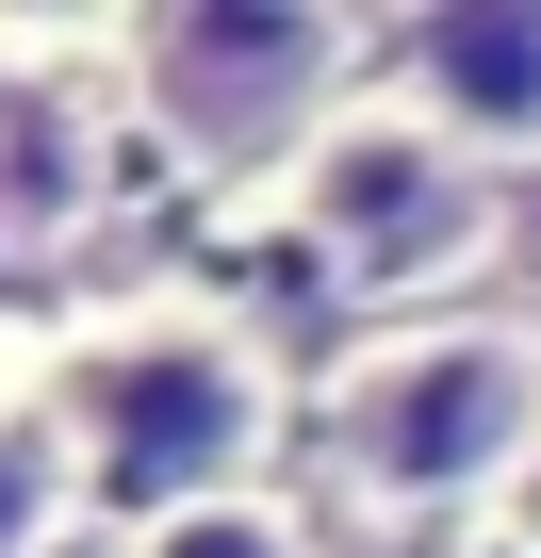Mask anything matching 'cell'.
<instances>
[{
    "label": "cell",
    "instance_id": "cell-1",
    "mask_svg": "<svg viewBox=\"0 0 541 558\" xmlns=\"http://www.w3.org/2000/svg\"><path fill=\"white\" fill-rule=\"evenodd\" d=\"M50 444H66L99 525H181L213 493H262V460H280V362L213 296H148V313L66 345Z\"/></svg>",
    "mask_w": 541,
    "mask_h": 558
},
{
    "label": "cell",
    "instance_id": "cell-2",
    "mask_svg": "<svg viewBox=\"0 0 541 558\" xmlns=\"http://www.w3.org/2000/svg\"><path fill=\"white\" fill-rule=\"evenodd\" d=\"M329 493L378 525H476L541 476V329L525 313H394L329 378Z\"/></svg>",
    "mask_w": 541,
    "mask_h": 558
},
{
    "label": "cell",
    "instance_id": "cell-3",
    "mask_svg": "<svg viewBox=\"0 0 541 558\" xmlns=\"http://www.w3.org/2000/svg\"><path fill=\"white\" fill-rule=\"evenodd\" d=\"M361 34L378 17H296V0H213V17H115L132 116L230 181V165H296L345 99H361Z\"/></svg>",
    "mask_w": 541,
    "mask_h": 558
},
{
    "label": "cell",
    "instance_id": "cell-4",
    "mask_svg": "<svg viewBox=\"0 0 541 558\" xmlns=\"http://www.w3.org/2000/svg\"><path fill=\"white\" fill-rule=\"evenodd\" d=\"M296 246L345 279V296H427V279H459L492 246V165L443 148L394 83L345 99L312 148H296Z\"/></svg>",
    "mask_w": 541,
    "mask_h": 558
},
{
    "label": "cell",
    "instance_id": "cell-5",
    "mask_svg": "<svg viewBox=\"0 0 541 558\" xmlns=\"http://www.w3.org/2000/svg\"><path fill=\"white\" fill-rule=\"evenodd\" d=\"M394 34V99L476 148L492 181L541 165V0H443V17H378Z\"/></svg>",
    "mask_w": 541,
    "mask_h": 558
},
{
    "label": "cell",
    "instance_id": "cell-6",
    "mask_svg": "<svg viewBox=\"0 0 541 558\" xmlns=\"http://www.w3.org/2000/svg\"><path fill=\"white\" fill-rule=\"evenodd\" d=\"M132 558H329V542H312L296 493H213L181 525H132Z\"/></svg>",
    "mask_w": 541,
    "mask_h": 558
},
{
    "label": "cell",
    "instance_id": "cell-7",
    "mask_svg": "<svg viewBox=\"0 0 541 558\" xmlns=\"http://www.w3.org/2000/svg\"><path fill=\"white\" fill-rule=\"evenodd\" d=\"M83 525V476H66V444L50 427H0V558H50Z\"/></svg>",
    "mask_w": 541,
    "mask_h": 558
},
{
    "label": "cell",
    "instance_id": "cell-8",
    "mask_svg": "<svg viewBox=\"0 0 541 558\" xmlns=\"http://www.w3.org/2000/svg\"><path fill=\"white\" fill-rule=\"evenodd\" d=\"M50 558H132V525H99V509H83V525H66Z\"/></svg>",
    "mask_w": 541,
    "mask_h": 558
}]
</instances>
